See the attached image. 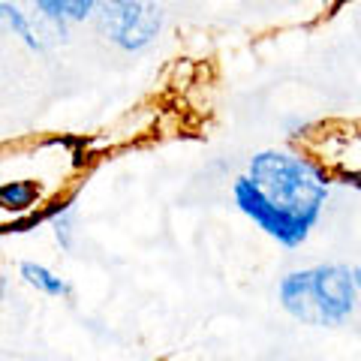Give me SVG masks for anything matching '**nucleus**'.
<instances>
[{
	"label": "nucleus",
	"mask_w": 361,
	"mask_h": 361,
	"mask_svg": "<svg viewBox=\"0 0 361 361\" xmlns=\"http://www.w3.org/2000/svg\"><path fill=\"white\" fill-rule=\"evenodd\" d=\"M331 196V180L307 157L265 148L235 178L232 202L271 241L295 250L310 238Z\"/></svg>",
	"instance_id": "1"
},
{
	"label": "nucleus",
	"mask_w": 361,
	"mask_h": 361,
	"mask_svg": "<svg viewBox=\"0 0 361 361\" xmlns=\"http://www.w3.org/2000/svg\"><path fill=\"white\" fill-rule=\"evenodd\" d=\"M277 301L292 319L310 329H337L358 307V289L346 265H310L289 271L277 286Z\"/></svg>",
	"instance_id": "2"
},
{
	"label": "nucleus",
	"mask_w": 361,
	"mask_h": 361,
	"mask_svg": "<svg viewBox=\"0 0 361 361\" xmlns=\"http://www.w3.org/2000/svg\"><path fill=\"white\" fill-rule=\"evenodd\" d=\"M103 37L121 51H145L163 33L166 13L154 0H97Z\"/></svg>",
	"instance_id": "3"
},
{
	"label": "nucleus",
	"mask_w": 361,
	"mask_h": 361,
	"mask_svg": "<svg viewBox=\"0 0 361 361\" xmlns=\"http://www.w3.org/2000/svg\"><path fill=\"white\" fill-rule=\"evenodd\" d=\"M42 18L51 25L66 27V25H82L97 13V0H33Z\"/></svg>",
	"instance_id": "4"
},
{
	"label": "nucleus",
	"mask_w": 361,
	"mask_h": 361,
	"mask_svg": "<svg viewBox=\"0 0 361 361\" xmlns=\"http://www.w3.org/2000/svg\"><path fill=\"white\" fill-rule=\"evenodd\" d=\"M18 274H21V280H25L27 286H33L37 292H42V295H49V298H66L73 292L63 277H58L51 268H45L39 262H21Z\"/></svg>",
	"instance_id": "5"
},
{
	"label": "nucleus",
	"mask_w": 361,
	"mask_h": 361,
	"mask_svg": "<svg viewBox=\"0 0 361 361\" xmlns=\"http://www.w3.org/2000/svg\"><path fill=\"white\" fill-rule=\"evenodd\" d=\"M42 190L37 180L30 178H21V180H6V184H0V208L4 211H13V214H21L33 208L39 202Z\"/></svg>",
	"instance_id": "6"
},
{
	"label": "nucleus",
	"mask_w": 361,
	"mask_h": 361,
	"mask_svg": "<svg viewBox=\"0 0 361 361\" xmlns=\"http://www.w3.org/2000/svg\"><path fill=\"white\" fill-rule=\"evenodd\" d=\"M4 33H13V37H18V39L25 42L27 49H33V51L42 49V42L37 39V33H33L27 16L21 13L18 6L4 4V0H0V37H4Z\"/></svg>",
	"instance_id": "7"
},
{
	"label": "nucleus",
	"mask_w": 361,
	"mask_h": 361,
	"mask_svg": "<svg viewBox=\"0 0 361 361\" xmlns=\"http://www.w3.org/2000/svg\"><path fill=\"white\" fill-rule=\"evenodd\" d=\"M73 214L70 211H66L63 214V217H58V220H54V238H58L63 247H66V250H70V247H73Z\"/></svg>",
	"instance_id": "8"
},
{
	"label": "nucleus",
	"mask_w": 361,
	"mask_h": 361,
	"mask_svg": "<svg viewBox=\"0 0 361 361\" xmlns=\"http://www.w3.org/2000/svg\"><path fill=\"white\" fill-rule=\"evenodd\" d=\"M353 280H355V289L361 292V265H358V268L353 271Z\"/></svg>",
	"instance_id": "9"
}]
</instances>
